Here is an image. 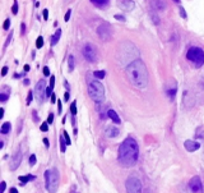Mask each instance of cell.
Segmentation results:
<instances>
[{"label":"cell","instance_id":"16","mask_svg":"<svg viewBox=\"0 0 204 193\" xmlns=\"http://www.w3.org/2000/svg\"><path fill=\"white\" fill-rule=\"evenodd\" d=\"M117 5L121 8V9H125V10H131L134 8V1L133 0H119L117 1Z\"/></svg>","mask_w":204,"mask_h":193},{"label":"cell","instance_id":"59","mask_svg":"<svg viewBox=\"0 0 204 193\" xmlns=\"http://www.w3.org/2000/svg\"><path fill=\"white\" fill-rule=\"evenodd\" d=\"M72 193H77V192H72Z\"/></svg>","mask_w":204,"mask_h":193},{"label":"cell","instance_id":"39","mask_svg":"<svg viewBox=\"0 0 204 193\" xmlns=\"http://www.w3.org/2000/svg\"><path fill=\"white\" fill-rule=\"evenodd\" d=\"M115 19H117V20H121V22H124V20H125V17H124V16H121V14H115Z\"/></svg>","mask_w":204,"mask_h":193},{"label":"cell","instance_id":"52","mask_svg":"<svg viewBox=\"0 0 204 193\" xmlns=\"http://www.w3.org/2000/svg\"><path fill=\"white\" fill-rule=\"evenodd\" d=\"M9 193H18V191H17V188H10Z\"/></svg>","mask_w":204,"mask_h":193},{"label":"cell","instance_id":"5","mask_svg":"<svg viewBox=\"0 0 204 193\" xmlns=\"http://www.w3.org/2000/svg\"><path fill=\"white\" fill-rule=\"evenodd\" d=\"M45 182L46 189L49 193H56L59 188V171L56 168L49 169L45 173Z\"/></svg>","mask_w":204,"mask_h":193},{"label":"cell","instance_id":"45","mask_svg":"<svg viewBox=\"0 0 204 193\" xmlns=\"http://www.w3.org/2000/svg\"><path fill=\"white\" fill-rule=\"evenodd\" d=\"M46 96H47V97L52 96V88H51V87H49V88L46 90Z\"/></svg>","mask_w":204,"mask_h":193},{"label":"cell","instance_id":"29","mask_svg":"<svg viewBox=\"0 0 204 193\" xmlns=\"http://www.w3.org/2000/svg\"><path fill=\"white\" fill-rule=\"evenodd\" d=\"M8 99H9V93H5V92H1V93H0V101L1 102H5Z\"/></svg>","mask_w":204,"mask_h":193},{"label":"cell","instance_id":"37","mask_svg":"<svg viewBox=\"0 0 204 193\" xmlns=\"http://www.w3.org/2000/svg\"><path fill=\"white\" fill-rule=\"evenodd\" d=\"M42 72H43V76H45V77H49V76H50V69H49V67H43Z\"/></svg>","mask_w":204,"mask_h":193},{"label":"cell","instance_id":"4","mask_svg":"<svg viewBox=\"0 0 204 193\" xmlns=\"http://www.w3.org/2000/svg\"><path fill=\"white\" fill-rule=\"evenodd\" d=\"M88 93L91 99L96 104H102L105 101V90L101 82L98 81H89L88 82Z\"/></svg>","mask_w":204,"mask_h":193},{"label":"cell","instance_id":"35","mask_svg":"<svg viewBox=\"0 0 204 193\" xmlns=\"http://www.w3.org/2000/svg\"><path fill=\"white\" fill-rule=\"evenodd\" d=\"M35 164H36V155H31L29 156V165L33 166Z\"/></svg>","mask_w":204,"mask_h":193},{"label":"cell","instance_id":"20","mask_svg":"<svg viewBox=\"0 0 204 193\" xmlns=\"http://www.w3.org/2000/svg\"><path fill=\"white\" fill-rule=\"evenodd\" d=\"M19 179V182H20V185H24L27 182H29V180H33L35 179V175H26V177H19L18 178Z\"/></svg>","mask_w":204,"mask_h":193},{"label":"cell","instance_id":"19","mask_svg":"<svg viewBox=\"0 0 204 193\" xmlns=\"http://www.w3.org/2000/svg\"><path fill=\"white\" fill-rule=\"evenodd\" d=\"M61 37V29H56V32L51 36V40H50V44H51V46L56 45V44L59 42V40H60Z\"/></svg>","mask_w":204,"mask_h":193},{"label":"cell","instance_id":"43","mask_svg":"<svg viewBox=\"0 0 204 193\" xmlns=\"http://www.w3.org/2000/svg\"><path fill=\"white\" fill-rule=\"evenodd\" d=\"M58 110H59V114H61V111H63V106H61V100H58Z\"/></svg>","mask_w":204,"mask_h":193},{"label":"cell","instance_id":"14","mask_svg":"<svg viewBox=\"0 0 204 193\" xmlns=\"http://www.w3.org/2000/svg\"><path fill=\"white\" fill-rule=\"evenodd\" d=\"M176 88H177V85H176V82L174 81V79H171V81L166 85V93L168 95V97H170L171 100L175 97V95H176Z\"/></svg>","mask_w":204,"mask_h":193},{"label":"cell","instance_id":"28","mask_svg":"<svg viewBox=\"0 0 204 193\" xmlns=\"http://www.w3.org/2000/svg\"><path fill=\"white\" fill-rule=\"evenodd\" d=\"M12 12H13L14 16H16V14H18V1H17V0H14L13 7H12Z\"/></svg>","mask_w":204,"mask_h":193},{"label":"cell","instance_id":"36","mask_svg":"<svg viewBox=\"0 0 204 193\" xmlns=\"http://www.w3.org/2000/svg\"><path fill=\"white\" fill-rule=\"evenodd\" d=\"M47 124H49L47 121L41 124V130H42V132H47V129H49V125H47Z\"/></svg>","mask_w":204,"mask_h":193},{"label":"cell","instance_id":"38","mask_svg":"<svg viewBox=\"0 0 204 193\" xmlns=\"http://www.w3.org/2000/svg\"><path fill=\"white\" fill-rule=\"evenodd\" d=\"M70 14H72V9H68L66 14H65V18H64V20H65V22H68V20L70 19Z\"/></svg>","mask_w":204,"mask_h":193},{"label":"cell","instance_id":"11","mask_svg":"<svg viewBox=\"0 0 204 193\" xmlns=\"http://www.w3.org/2000/svg\"><path fill=\"white\" fill-rule=\"evenodd\" d=\"M189 189L191 191V193H202L203 192V183L198 175H195V177H193L190 179V182H189Z\"/></svg>","mask_w":204,"mask_h":193},{"label":"cell","instance_id":"54","mask_svg":"<svg viewBox=\"0 0 204 193\" xmlns=\"http://www.w3.org/2000/svg\"><path fill=\"white\" fill-rule=\"evenodd\" d=\"M64 99H65V100H69V92H65Z\"/></svg>","mask_w":204,"mask_h":193},{"label":"cell","instance_id":"58","mask_svg":"<svg viewBox=\"0 0 204 193\" xmlns=\"http://www.w3.org/2000/svg\"><path fill=\"white\" fill-rule=\"evenodd\" d=\"M174 1H175V3H180V0H174Z\"/></svg>","mask_w":204,"mask_h":193},{"label":"cell","instance_id":"2","mask_svg":"<svg viewBox=\"0 0 204 193\" xmlns=\"http://www.w3.org/2000/svg\"><path fill=\"white\" fill-rule=\"evenodd\" d=\"M139 157V147L134 138H126L119 147L117 160L124 168H131L137 164Z\"/></svg>","mask_w":204,"mask_h":193},{"label":"cell","instance_id":"17","mask_svg":"<svg viewBox=\"0 0 204 193\" xmlns=\"http://www.w3.org/2000/svg\"><path fill=\"white\" fill-rule=\"evenodd\" d=\"M107 117L110 118V119L114 121L115 124H120L121 120H120V117L117 115V113L115 110H112V109H110V110H107Z\"/></svg>","mask_w":204,"mask_h":193},{"label":"cell","instance_id":"31","mask_svg":"<svg viewBox=\"0 0 204 193\" xmlns=\"http://www.w3.org/2000/svg\"><path fill=\"white\" fill-rule=\"evenodd\" d=\"M179 9H180V16H181L184 19L188 18V14H186V12H185V9H184V7H180Z\"/></svg>","mask_w":204,"mask_h":193},{"label":"cell","instance_id":"12","mask_svg":"<svg viewBox=\"0 0 204 193\" xmlns=\"http://www.w3.org/2000/svg\"><path fill=\"white\" fill-rule=\"evenodd\" d=\"M22 157H23V153H22V150L20 148H18V150L14 152L13 157H12L10 160V170H16L17 168L20 165V161H22Z\"/></svg>","mask_w":204,"mask_h":193},{"label":"cell","instance_id":"50","mask_svg":"<svg viewBox=\"0 0 204 193\" xmlns=\"http://www.w3.org/2000/svg\"><path fill=\"white\" fill-rule=\"evenodd\" d=\"M43 143H45L46 147H49V139H47V138H43Z\"/></svg>","mask_w":204,"mask_h":193},{"label":"cell","instance_id":"22","mask_svg":"<svg viewBox=\"0 0 204 193\" xmlns=\"http://www.w3.org/2000/svg\"><path fill=\"white\" fill-rule=\"evenodd\" d=\"M91 1H92L96 7L103 8V7H106V5L108 4V1H110V0H91Z\"/></svg>","mask_w":204,"mask_h":193},{"label":"cell","instance_id":"6","mask_svg":"<svg viewBox=\"0 0 204 193\" xmlns=\"http://www.w3.org/2000/svg\"><path fill=\"white\" fill-rule=\"evenodd\" d=\"M186 58L191 63H194V65L197 68H200L204 65V50L200 49V47H190L188 50Z\"/></svg>","mask_w":204,"mask_h":193},{"label":"cell","instance_id":"56","mask_svg":"<svg viewBox=\"0 0 204 193\" xmlns=\"http://www.w3.org/2000/svg\"><path fill=\"white\" fill-rule=\"evenodd\" d=\"M33 118H35V120L38 121V118H37V114H36V111H33Z\"/></svg>","mask_w":204,"mask_h":193},{"label":"cell","instance_id":"42","mask_svg":"<svg viewBox=\"0 0 204 193\" xmlns=\"http://www.w3.org/2000/svg\"><path fill=\"white\" fill-rule=\"evenodd\" d=\"M42 16H43V19H49V10L47 9H43V12H42Z\"/></svg>","mask_w":204,"mask_h":193},{"label":"cell","instance_id":"15","mask_svg":"<svg viewBox=\"0 0 204 193\" xmlns=\"http://www.w3.org/2000/svg\"><path fill=\"white\" fill-rule=\"evenodd\" d=\"M184 146H185V150L189 151V152H194L197 151L198 148L200 147V143L197 141H191V139H188V141L184 142Z\"/></svg>","mask_w":204,"mask_h":193},{"label":"cell","instance_id":"18","mask_svg":"<svg viewBox=\"0 0 204 193\" xmlns=\"http://www.w3.org/2000/svg\"><path fill=\"white\" fill-rule=\"evenodd\" d=\"M106 136L108 138H115L119 136V129L115 128V127H108L107 130H106Z\"/></svg>","mask_w":204,"mask_h":193},{"label":"cell","instance_id":"57","mask_svg":"<svg viewBox=\"0 0 204 193\" xmlns=\"http://www.w3.org/2000/svg\"><path fill=\"white\" fill-rule=\"evenodd\" d=\"M24 85H26V86L29 85V79H24Z\"/></svg>","mask_w":204,"mask_h":193},{"label":"cell","instance_id":"55","mask_svg":"<svg viewBox=\"0 0 204 193\" xmlns=\"http://www.w3.org/2000/svg\"><path fill=\"white\" fill-rule=\"evenodd\" d=\"M51 102H56V97L54 93H52V96H51Z\"/></svg>","mask_w":204,"mask_h":193},{"label":"cell","instance_id":"32","mask_svg":"<svg viewBox=\"0 0 204 193\" xmlns=\"http://www.w3.org/2000/svg\"><path fill=\"white\" fill-rule=\"evenodd\" d=\"M32 99H33V92L29 91V92H28V96H27V105H31Z\"/></svg>","mask_w":204,"mask_h":193},{"label":"cell","instance_id":"40","mask_svg":"<svg viewBox=\"0 0 204 193\" xmlns=\"http://www.w3.org/2000/svg\"><path fill=\"white\" fill-rule=\"evenodd\" d=\"M12 36H13V31H10V35L8 36V40H7V42H5V45H4V47H7L8 45H9V42L12 41Z\"/></svg>","mask_w":204,"mask_h":193},{"label":"cell","instance_id":"30","mask_svg":"<svg viewBox=\"0 0 204 193\" xmlns=\"http://www.w3.org/2000/svg\"><path fill=\"white\" fill-rule=\"evenodd\" d=\"M70 113H72V115H75L77 114V102L75 101L72 102V106H70Z\"/></svg>","mask_w":204,"mask_h":193},{"label":"cell","instance_id":"33","mask_svg":"<svg viewBox=\"0 0 204 193\" xmlns=\"http://www.w3.org/2000/svg\"><path fill=\"white\" fill-rule=\"evenodd\" d=\"M63 136H64V138H65V141H66V143H68V145H70V143H72V141H70V137H69V134H68V132H66V130H64Z\"/></svg>","mask_w":204,"mask_h":193},{"label":"cell","instance_id":"23","mask_svg":"<svg viewBox=\"0 0 204 193\" xmlns=\"http://www.w3.org/2000/svg\"><path fill=\"white\" fill-rule=\"evenodd\" d=\"M149 14H150V18H152L153 22H155L156 25H158V23H159V18H158L157 14H156V10H155V9H152V10L149 12Z\"/></svg>","mask_w":204,"mask_h":193},{"label":"cell","instance_id":"13","mask_svg":"<svg viewBox=\"0 0 204 193\" xmlns=\"http://www.w3.org/2000/svg\"><path fill=\"white\" fill-rule=\"evenodd\" d=\"M149 4L152 9L155 10H166L167 9V1L166 0H149Z\"/></svg>","mask_w":204,"mask_h":193},{"label":"cell","instance_id":"53","mask_svg":"<svg viewBox=\"0 0 204 193\" xmlns=\"http://www.w3.org/2000/svg\"><path fill=\"white\" fill-rule=\"evenodd\" d=\"M4 117V109H0V119Z\"/></svg>","mask_w":204,"mask_h":193},{"label":"cell","instance_id":"1","mask_svg":"<svg viewBox=\"0 0 204 193\" xmlns=\"http://www.w3.org/2000/svg\"><path fill=\"white\" fill-rule=\"evenodd\" d=\"M126 77H128L129 82L131 83L134 87L143 90L148 85V70L144 64L143 60L137 59L131 64H129L125 69Z\"/></svg>","mask_w":204,"mask_h":193},{"label":"cell","instance_id":"9","mask_svg":"<svg viewBox=\"0 0 204 193\" xmlns=\"http://www.w3.org/2000/svg\"><path fill=\"white\" fill-rule=\"evenodd\" d=\"M97 35L100 38H102L103 41H108L112 37V28L108 23H102L97 28Z\"/></svg>","mask_w":204,"mask_h":193},{"label":"cell","instance_id":"21","mask_svg":"<svg viewBox=\"0 0 204 193\" xmlns=\"http://www.w3.org/2000/svg\"><path fill=\"white\" fill-rule=\"evenodd\" d=\"M10 128H12L10 123L9 121H5V123L1 125V128H0V132H1L3 134H8V133L10 132Z\"/></svg>","mask_w":204,"mask_h":193},{"label":"cell","instance_id":"48","mask_svg":"<svg viewBox=\"0 0 204 193\" xmlns=\"http://www.w3.org/2000/svg\"><path fill=\"white\" fill-rule=\"evenodd\" d=\"M52 120H54V114H50V115H49V118H47V123L51 124V123H52Z\"/></svg>","mask_w":204,"mask_h":193},{"label":"cell","instance_id":"47","mask_svg":"<svg viewBox=\"0 0 204 193\" xmlns=\"http://www.w3.org/2000/svg\"><path fill=\"white\" fill-rule=\"evenodd\" d=\"M5 188H7V184H5V182H1V188H0V193H4Z\"/></svg>","mask_w":204,"mask_h":193},{"label":"cell","instance_id":"3","mask_svg":"<svg viewBox=\"0 0 204 193\" xmlns=\"http://www.w3.org/2000/svg\"><path fill=\"white\" fill-rule=\"evenodd\" d=\"M139 55L140 53L138 47L130 41H124L117 47V60L120 64L126 65V67L131 64L134 60L139 59Z\"/></svg>","mask_w":204,"mask_h":193},{"label":"cell","instance_id":"44","mask_svg":"<svg viewBox=\"0 0 204 193\" xmlns=\"http://www.w3.org/2000/svg\"><path fill=\"white\" fill-rule=\"evenodd\" d=\"M24 33H26V25L22 23V25H20V35H24Z\"/></svg>","mask_w":204,"mask_h":193},{"label":"cell","instance_id":"24","mask_svg":"<svg viewBox=\"0 0 204 193\" xmlns=\"http://www.w3.org/2000/svg\"><path fill=\"white\" fill-rule=\"evenodd\" d=\"M68 60H69V61H68V65H69V72H73V70H74V56L70 55Z\"/></svg>","mask_w":204,"mask_h":193},{"label":"cell","instance_id":"25","mask_svg":"<svg viewBox=\"0 0 204 193\" xmlns=\"http://www.w3.org/2000/svg\"><path fill=\"white\" fill-rule=\"evenodd\" d=\"M93 76L96 77V78H98V79H103V78H105V76H106V73H105V70H96V72L93 73Z\"/></svg>","mask_w":204,"mask_h":193},{"label":"cell","instance_id":"7","mask_svg":"<svg viewBox=\"0 0 204 193\" xmlns=\"http://www.w3.org/2000/svg\"><path fill=\"white\" fill-rule=\"evenodd\" d=\"M126 193H142V182L137 177H130L125 183Z\"/></svg>","mask_w":204,"mask_h":193},{"label":"cell","instance_id":"26","mask_svg":"<svg viewBox=\"0 0 204 193\" xmlns=\"http://www.w3.org/2000/svg\"><path fill=\"white\" fill-rule=\"evenodd\" d=\"M59 141H60V148H61V152H65V150H66V141H64V138L61 137L60 136V139H59Z\"/></svg>","mask_w":204,"mask_h":193},{"label":"cell","instance_id":"46","mask_svg":"<svg viewBox=\"0 0 204 193\" xmlns=\"http://www.w3.org/2000/svg\"><path fill=\"white\" fill-rule=\"evenodd\" d=\"M197 138L204 141V132H199V133H198V134H197Z\"/></svg>","mask_w":204,"mask_h":193},{"label":"cell","instance_id":"27","mask_svg":"<svg viewBox=\"0 0 204 193\" xmlns=\"http://www.w3.org/2000/svg\"><path fill=\"white\" fill-rule=\"evenodd\" d=\"M42 46H43V38H42V36H40V37H37V40H36V47L37 49H41Z\"/></svg>","mask_w":204,"mask_h":193},{"label":"cell","instance_id":"51","mask_svg":"<svg viewBox=\"0 0 204 193\" xmlns=\"http://www.w3.org/2000/svg\"><path fill=\"white\" fill-rule=\"evenodd\" d=\"M29 69H31V68H29V65L26 64V65H24V72H29Z\"/></svg>","mask_w":204,"mask_h":193},{"label":"cell","instance_id":"10","mask_svg":"<svg viewBox=\"0 0 204 193\" xmlns=\"http://www.w3.org/2000/svg\"><path fill=\"white\" fill-rule=\"evenodd\" d=\"M46 82L43 81V79H41L40 82L36 85V88H35V95H36V99L37 101L42 102L43 99H45L46 96Z\"/></svg>","mask_w":204,"mask_h":193},{"label":"cell","instance_id":"34","mask_svg":"<svg viewBox=\"0 0 204 193\" xmlns=\"http://www.w3.org/2000/svg\"><path fill=\"white\" fill-rule=\"evenodd\" d=\"M9 27H10V19L7 18V19H5V22H4V25H3V28H4V29H9Z\"/></svg>","mask_w":204,"mask_h":193},{"label":"cell","instance_id":"41","mask_svg":"<svg viewBox=\"0 0 204 193\" xmlns=\"http://www.w3.org/2000/svg\"><path fill=\"white\" fill-rule=\"evenodd\" d=\"M54 86H55V76H51V79H50V87L54 90Z\"/></svg>","mask_w":204,"mask_h":193},{"label":"cell","instance_id":"8","mask_svg":"<svg viewBox=\"0 0 204 193\" xmlns=\"http://www.w3.org/2000/svg\"><path fill=\"white\" fill-rule=\"evenodd\" d=\"M83 56L85 60H88L89 63H96L97 61V50L94 45L92 44H85L83 46Z\"/></svg>","mask_w":204,"mask_h":193},{"label":"cell","instance_id":"49","mask_svg":"<svg viewBox=\"0 0 204 193\" xmlns=\"http://www.w3.org/2000/svg\"><path fill=\"white\" fill-rule=\"evenodd\" d=\"M7 73H8V67H3V69H1V76L4 77Z\"/></svg>","mask_w":204,"mask_h":193}]
</instances>
